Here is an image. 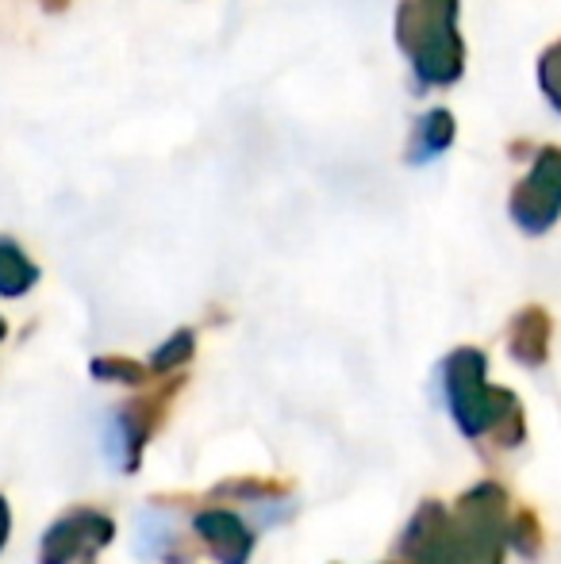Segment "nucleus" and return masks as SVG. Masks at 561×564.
I'll list each match as a JSON object with an SVG mask.
<instances>
[{
    "instance_id": "f257e3e1",
    "label": "nucleus",
    "mask_w": 561,
    "mask_h": 564,
    "mask_svg": "<svg viewBox=\"0 0 561 564\" xmlns=\"http://www.w3.org/2000/svg\"><path fill=\"white\" fill-rule=\"evenodd\" d=\"M462 0H400L392 12V39L412 69L416 93L454 89L465 77Z\"/></svg>"
},
{
    "instance_id": "f03ea898",
    "label": "nucleus",
    "mask_w": 561,
    "mask_h": 564,
    "mask_svg": "<svg viewBox=\"0 0 561 564\" xmlns=\"http://www.w3.org/2000/svg\"><path fill=\"white\" fill-rule=\"evenodd\" d=\"M442 388H446V400L457 426L470 438L496 434L504 446H519L524 442V411H519L516 395L500 392V388L493 392L485 384V354L481 349H454L442 361Z\"/></svg>"
},
{
    "instance_id": "7ed1b4c3",
    "label": "nucleus",
    "mask_w": 561,
    "mask_h": 564,
    "mask_svg": "<svg viewBox=\"0 0 561 564\" xmlns=\"http://www.w3.org/2000/svg\"><path fill=\"white\" fill-rule=\"evenodd\" d=\"M511 224L539 238L561 219V147H539L527 177L516 181L508 196Z\"/></svg>"
},
{
    "instance_id": "20e7f679",
    "label": "nucleus",
    "mask_w": 561,
    "mask_h": 564,
    "mask_svg": "<svg viewBox=\"0 0 561 564\" xmlns=\"http://www.w3.org/2000/svg\"><path fill=\"white\" fill-rule=\"evenodd\" d=\"M112 542V519L100 511H69L43 538V564H93Z\"/></svg>"
},
{
    "instance_id": "39448f33",
    "label": "nucleus",
    "mask_w": 561,
    "mask_h": 564,
    "mask_svg": "<svg viewBox=\"0 0 561 564\" xmlns=\"http://www.w3.org/2000/svg\"><path fill=\"white\" fill-rule=\"evenodd\" d=\"M196 534L204 538V545L224 564H242L250 557V550H255V534L231 511H204L196 519Z\"/></svg>"
},
{
    "instance_id": "423d86ee",
    "label": "nucleus",
    "mask_w": 561,
    "mask_h": 564,
    "mask_svg": "<svg viewBox=\"0 0 561 564\" xmlns=\"http://www.w3.org/2000/svg\"><path fill=\"white\" fill-rule=\"evenodd\" d=\"M454 134H457L454 112H450V108H431V112H423L416 119L412 139H408V147H404V162L408 165L434 162V158H442L454 147Z\"/></svg>"
},
{
    "instance_id": "0eeeda50",
    "label": "nucleus",
    "mask_w": 561,
    "mask_h": 564,
    "mask_svg": "<svg viewBox=\"0 0 561 564\" xmlns=\"http://www.w3.org/2000/svg\"><path fill=\"white\" fill-rule=\"evenodd\" d=\"M550 330H554V323L542 307H524L508 327L511 357L524 365H542L550 354Z\"/></svg>"
},
{
    "instance_id": "6e6552de",
    "label": "nucleus",
    "mask_w": 561,
    "mask_h": 564,
    "mask_svg": "<svg viewBox=\"0 0 561 564\" xmlns=\"http://www.w3.org/2000/svg\"><path fill=\"white\" fill-rule=\"evenodd\" d=\"M39 281V265L12 242V238H0V296L15 300L28 296Z\"/></svg>"
},
{
    "instance_id": "1a4fd4ad",
    "label": "nucleus",
    "mask_w": 561,
    "mask_h": 564,
    "mask_svg": "<svg viewBox=\"0 0 561 564\" xmlns=\"http://www.w3.org/2000/svg\"><path fill=\"white\" fill-rule=\"evenodd\" d=\"M535 77H539V89H542V97H547V105L561 116V39H554V43L539 54Z\"/></svg>"
},
{
    "instance_id": "9d476101",
    "label": "nucleus",
    "mask_w": 561,
    "mask_h": 564,
    "mask_svg": "<svg viewBox=\"0 0 561 564\" xmlns=\"http://www.w3.org/2000/svg\"><path fill=\"white\" fill-rule=\"evenodd\" d=\"M193 346H196L193 330H177V335L165 341V346L154 349V357H150V369H154L158 377H162V372H177L181 365H185L188 357H193Z\"/></svg>"
},
{
    "instance_id": "9b49d317",
    "label": "nucleus",
    "mask_w": 561,
    "mask_h": 564,
    "mask_svg": "<svg viewBox=\"0 0 561 564\" xmlns=\"http://www.w3.org/2000/svg\"><path fill=\"white\" fill-rule=\"evenodd\" d=\"M93 377L123 380V384H139V380H147V369L136 365V361H128V357H97V361H93Z\"/></svg>"
},
{
    "instance_id": "f8f14e48",
    "label": "nucleus",
    "mask_w": 561,
    "mask_h": 564,
    "mask_svg": "<svg viewBox=\"0 0 561 564\" xmlns=\"http://www.w3.org/2000/svg\"><path fill=\"white\" fill-rule=\"evenodd\" d=\"M8 522H12V514H8V503L0 499V550H4V542H8Z\"/></svg>"
},
{
    "instance_id": "ddd939ff",
    "label": "nucleus",
    "mask_w": 561,
    "mask_h": 564,
    "mask_svg": "<svg viewBox=\"0 0 561 564\" xmlns=\"http://www.w3.org/2000/svg\"><path fill=\"white\" fill-rule=\"evenodd\" d=\"M39 4H43V12H51V15H62V12H66L69 4H74V0H39Z\"/></svg>"
},
{
    "instance_id": "4468645a",
    "label": "nucleus",
    "mask_w": 561,
    "mask_h": 564,
    "mask_svg": "<svg viewBox=\"0 0 561 564\" xmlns=\"http://www.w3.org/2000/svg\"><path fill=\"white\" fill-rule=\"evenodd\" d=\"M4 335H8V327H4V319H0V341H4Z\"/></svg>"
}]
</instances>
